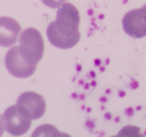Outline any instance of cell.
<instances>
[{
	"instance_id": "obj_9",
	"label": "cell",
	"mask_w": 146,
	"mask_h": 137,
	"mask_svg": "<svg viewBox=\"0 0 146 137\" xmlns=\"http://www.w3.org/2000/svg\"><path fill=\"white\" fill-rule=\"evenodd\" d=\"M4 133V123H3V116L0 115V136H3Z\"/></svg>"
},
{
	"instance_id": "obj_4",
	"label": "cell",
	"mask_w": 146,
	"mask_h": 137,
	"mask_svg": "<svg viewBox=\"0 0 146 137\" xmlns=\"http://www.w3.org/2000/svg\"><path fill=\"white\" fill-rule=\"evenodd\" d=\"M3 122H4V128L12 136H22L31 127V119L27 118L18 109L17 105L8 107L4 111Z\"/></svg>"
},
{
	"instance_id": "obj_8",
	"label": "cell",
	"mask_w": 146,
	"mask_h": 137,
	"mask_svg": "<svg viewBox=\"0 0 146 137\" xmlns=\"http://www.w3.org/2000/svg\"><path fill=\"white\" fill-rule=\"evenodd\" d=\"M41 3L49 8H60L62 4L66 3V0H41Z\"/></svg>"
},
{
	"instance_id": "obj_6",
	"label": "cell",
	"mask_w": 146,
	"mask_h": 137,
	"mask_svg": "<svg viewBox=\"0 0 146 137\" xmlns=\"http://www.w3.org/2000/svg\"><path fill=\"white\" fill-rule=\"evenodd\" d=\"M123 29L132 38L146 36V4L142 8L129 11L123 17Z\"/></svg>"
},
{
	"instance_id": "obj_3",
	"label": "cell",
	"mask_w": 146,
	"mask_h": 137,
	"mask_svg": "<svg viewBox=\"0 0 146 137\" xmlns=\"http://www.w3.org/2000/svg\"><path fill=\"white\" fill-rule=\"evenodd\" d=\"M17 106L31 120L40 119L45 114V100L36 92H23L17 100Z\"/></svg>"
},
{
	"instance_id": "obj_5",
	"label": "cell",
	"mask_w": 146,
	"mask_h": 137,
	"mask_svg": "<svg viewBox=\"0 0 146 137\" xmlns=\"http://www.w3.org/2000/svg\"><path fill=\"white\" fill-rule=\"evenodd\" d=\"M7 70L16 78H29L35 72L36 66H33L22 57L18 47H11L5 56Z\"/></svg>"
},
{
	"instance_id": "obj_7",
	"label": "cell",
	"mask_w": 146,
	"mask_h": 137,
	"mask_svg": "<svg viewBox=\"0 0 146 137\" xmlns=\"http://www.w3.org/2000/svg\"><path fill=\"white\" fill-rule=\"evenodd\" d=\"M21 35V25L11 17H0V45L11 47Z\"/></svg>"
},
{
	"instance_id": "obj_2",
	"label": "cell",
	"mask_w": 146,
	"mask_h": 137,
	"mask_svg": "<svg viewBox=\"0 0 146 137\" xmlns=\"http://www.w3.org/2000/svg\"><path fill=\"white\" fill-rule=\"evenodd\" d=\"M19 52L30 65L36 66L44 55V40L40 31L34 27L26 29L21 33Z\"/></svg>"
},
{
	"instance_id": "obj_1",
	"label": "cell",
	"mask_w": 146,
	"mask_h": 137,
	"mask_svg": "<svg viewBox=\"0 0 146 137\" xmlns=\"http://www.w3.org/2000/svg\"><path fill=\"white\" fill-rule=\"evenodd\" d=\"M80 14L75 5L65 3L58 8L57 18L47 27L48 40L61 49L75 47L80 40Z\"/></svg>"
}]
</instances>
